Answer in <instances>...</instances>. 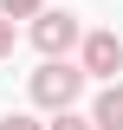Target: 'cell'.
<instances>
[{
  "label": "cell",
  "mask_w": 123,
  "mask_h": 130,
  "mask_svg": "<svg viewBox=\"0 0 123 130\" xmlns=\"http://www.w3.org/2000/svg\"><path fill=\"white\" fill-rule=\"evenodd\" d=\"M46 130H91V117H71V111H52Z\"/></svg>",
  "instance_id": "6"
},
{
  "label": "cell",
  "mask_w": 123,
  "mask_h": 130,
  "mask_svg": "<svg viewBox=\"0 0 123 130\" xmlns=\"http://www.w3.org/2000/svg\"><path fill=\"white\" fill-rule=\"evenodd\" d=\"M91 130H123V85H104L91 104Z\"/></svg>",
  "instance_id": "4"
},
{
  "label": "cell",
  "mask_w": 123,
  "mask_h": 130,
  "mask_svg": "<svg viewBox=\"0 0 123 130\" xmlns=\"http://www.w3.org/2000/svg\"><path fill=\"white\" fill-rule=\"evenodd\" d=\"M39 7H46V0H0V13H7V20H32Z\"/></svg>",
  "instance_id": "5"
},
{
  "label": "cell",
  "mask_w": 123,
  "mask_h": 130,
  "mask_svg": "<svg viewBox=\"0 0 123 130\" xmlns=\"http://www.w3.org/2000/svg\"><path fill=\"white\" fill-rule=\"evenodd\" d=\"M123 72V39L117 32H91L84 39V78H117Z\"/></svg>",
  "instance_id": "3"
},
{
  "label": "cell",
  "mask_w": 123,
  "mask_h": 130,
  "mask_svg": "<svg viewBox=\"0 0 123 130\" xmlns=\"http://www.w3.org/2000/svg\"><path fill=\"white\" fill-rule=\"evenodd\" d=\"M0 130H46V124H32L26 111H7V117H0Z\"/></svg>",
  "instance_id": "7"
},
{
  "label": "cell",
  "mask_w": 123,
  "mask_h": 130,
  "mask_svg": "<svg viewBox=\"0 0 123 130\" xmlns=\"http://www.w3.org/2000/svg\"><path fill=\"white\" fill-rule=\"evenodd\" d=\"M13 39H19V32H13V20L0 13V59H7V52H13Z\"/></svg>",
  "instance_id": "8"
},
{
  "label": "cell",
  "mask_w": 123,
  "mask_h": 130,
  "mask_svg": "<svg viewBox=\"0 0 123 130\" xmlns=\"http://www.w3.org/2000/svg\"><path fill=\"white\" fill-rule=\"evenodd\" d=\"M32 46L46 52V59L71 52V46H78V20H71V13H58V7H52V13L39 7V13H32Z\"/></svg>",
  "instance_id": "2"
},
{
  "label": "cell",
  "mask_w": 123,
  "mask_h": 130,
  "mask_svg": "<svg viewBox=\"0 0 123 130\" xmlns=\"http://www.w3.org/2000/svg\"><path fill=\"white\" fill-rule=\"evenodd\" d=\"M78 91H84V65H65V59H46L32 72V104L39 111H71Z\"/></svg>",
  "instance_id": "1"
}]
</instances>
